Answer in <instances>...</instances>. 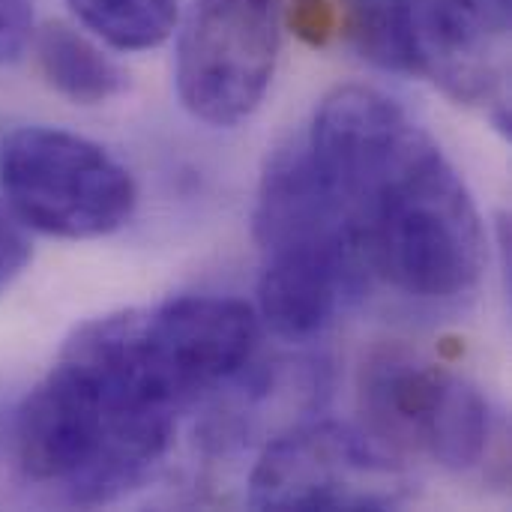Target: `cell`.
Here are the masks:
<instances>
[{
  "label": "cell",
  "mask_w": 512,
  "mask_h": 512,
  "mask_svg": "<svg viewBox=\"0 0 512 512\" xmlns=\"http://www.w3.org/2000/svg\"><path fill=\"white\" fill-rule=\"evenodd\" d=\"M339 18V0H294L291 6L294 30L312 45H324L339 36Z\"/></svg>",
  "instance_id": "cell-12"
},
{
  "label": "cell",
  "mask_w": 512,
  "mask_h": 512,
  "mask_svg": "<svg viewBox=\"0 0 512 512\" xmlns=\"http://www.w3.org/2000/svg\"><path fill=\"white\" fill-rule=\"evenodd\" d=\"M360 405L366 432L402 459L423 456L447 471H471L489 456L492 408L480 387L405 345L369 354Z\"/></svg>",
  "instance_id": "cell-4"
},
{
  "label": "cell",
  "mask_w": 512,
  "mask_h": 512,
  "mask_svg": "<svg viewBox=\"0 0 512 512\" xmlns=\"http://www.w3.org/2000/svg\"><path fill=\"white\" fill-rule=\"evenodd\" d=\"M135 339L150 378L186 411L249 366L258 315L234 297H177L156 309H135Z\"/></svg>",
  "instance_id": "cell-8"
},
{
  "label": "cell",
  "mask_w": 512,
  "mask_h": 512,
  "mask_svg": "<svg viewBox=\"0 0 512 512\" xmlns=\"http://www.w3.org/2000/svg\"><path fill=\"white\" fill-rule=\"evenodd\" d=\"M0 186L21 225L60 240L108 237L138 204V186L120 159L54 126H21L6 135Z\"/></svg>",
  "instance_id": "cell-3"
},
{
  "label": "cell",
  "mask_w": 512,
  "mask_h": 512,
  "mask_svg": "<svg viewBox=\"0 0 512 512\" xmlns=\"http://www.w3.org/2000/svg\"><path fill=\"white\" fill-rule=\"evenodd\" d=\"M72 15L117 51L159 48L180 21V0H66Z\"/></svg>",
  "instance_id": "cell-10"
},
{
  "label": "cell",
  "mask_w": 512,
  "mask_h": 512,
  "mask_svg": "<svg viewBox=\"0 0 512 512\" xmlns=\"http://www.w3.org/2000/svg\"><path fill=\"white\" fill-rule=\"evenodd\" d=\"M177 417L138 366L132 315L93 318L24 396L15 459L33 486L69 504H111L165 459Z\"/></svg>",
  "instance_id": "cell-2"
},
{
  "label": "cell",
  "mask_w": 512,
  "mask_h": 512,
  "mask_svg": "<svg viewBox=\"0 0 512 512\" xmlns=\"http://www.w3.org/2000/svg\"><path fill=\"white\" fill-rule=\"evenodd\" d=\"M33 0H0V66L15 63L33 42Z\"/></svg>",
  "instance_id": "cell-11"
},
{
  "label": "cell",
  "mask_w": 512,
  "mask_h": 512,
  "mask_svg": "<svg viewBox=\"0 0 512 512\" xmlns=\"http://www.w3.org/2000/svg\"><path fill=\"white\" fill-rule=\"evenodd\" d=\"M30 261V243L12 213L0 207V294L21 276Z\"/></svg>",
  "instance_id": "cell-13"
},
{
  "label": "cell",
  "mask_w": 512,
  "mask_h": 512,
  "mask_svg": "<svg viewBox=\"0 0 512 512\" xmlns=\"http://www.w3.org/2000/svg\"><path fill=\"white\" fill-rule=\"evenodd\" d=\"M474 6V12L498 33L504 36L510 27V0H468Z\"/></svg>",
  "instance_id": "cell-14"
},
{
  "label": "cell",
  "mask_w": 512,
  "mask_h": 512,
  "mask_svg": "<svg viewBox=\"0 0 512 512\" xmlns=\"http://www.w3.org/2000/svg\"><path fill=\"white\" fill-rule=\"evenodd\" d=\"M30 45L45 81L75 105H102L126 87L123 69L69 24L54 21L39 27Z\"/></svg>",
  "instance_id": "cell-9"
},
{
  "label": "cell",
  "mask_w": 512,
  "mask_h": 512,
  "mask_svg": "<svg viewBox=\"0 0 512 512\" xmlns=\"http://www.w3.org/2000/svg\"><path fill=\"white\" fill-rule=\"evenodd\" d=\"M282 0H192L177 36V96L210 126H237L264 102L282 48Z\"/></svg>",
  "instance_id": "cell-7"
},
{
  "label": "cell",
  "mask_w": 512,
  "mask_h": 512,
  "mask_svg": "<svg viewBox=\"0 0 512 512\" xmlns=\"http://www.w3.org/2000/svg\"><path fill=\"white\" fill-rule=\"evenodd\" d=\"M411 495L414 477L399 453L333 420L273 435L249 474L255 510H393Z\"/></svg>",
  "instance_id": "cell-6"
},
{
  "label": "cell",
  "mask_w": 512,
  "mask_h": 512,
  "mask_svg": "<svg viewBox=\"0 0 512 512\" xmlns=\"http://www.w3.org/2000/svg\"><path fill=\"white\" fill-rule=\"evenodd\" d=\"M339 36L369 63L429 78L459 102H495L501 39L468 0H339Z\"/></svg>",
  "instance_id": "cell-5"
},
{
  "label": "cell",
  "mask_w": 512,
  "mask_h": 512,
  "mask_svg": "<svg viewBox=\"0 0 512 512\" xmlns=\"http://www.w3.org/2000/svg\"><path fill=\"white\" fill-rule=\"evenodd\" d=\"M339 189L372 279L447 303L486 270V228L441 144L387 93L345 84L327 93L303 135Z\"/></svg>",
  "instance_id": "cell-1"
}]
</instances>
